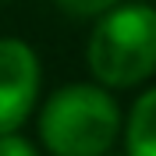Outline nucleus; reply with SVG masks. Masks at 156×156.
I'll list each match as a JSON object with an SVG mask.
<instances>
[{
	"label": "nucleus",
	"mask_w": 156,
	"mask_h": 156,
	"mask_svg": "<svg viewBox=\"0 0 156 156\" xmlns=\"http://www.w3.org/2000/svg\"><path fill=\"white\" fill-rule=\"evenodd\" d=\"M85 64L107 89L146 82L156 71V11L146 4L107 7L85 46Z\"/></svg>",
	"instance_id": "obj_1"
},
{
	"label": "nucleus",
	"mask_w": 156,
	"mask_h": 156,
	"mask_svg": "<svg viewBox=\"0 0 156 156\" xmlns=\"http://www.w3.org/2000/svg\"><path fill=\"white\" fill-rule=\"evenodd\" d=\"M121 131V110L99 85H64L39 114V138L53 156H103Z\"/></svg>",
	"instance_id": "obj_2"
},
{
	"label": "nucleus",
	"mask_w": 156,
	"mask_h": 156,
	"mask_svg": "<svg viewBox=\"0 0 156 156\" xmlns=\"http://www.w3.org/2000/svg\"><path fill=\"white\" fill-rule=\"evenodd\" d=\"M39 92L36 50L21 39H0V135L29 121Z\"/></svg>",
	"instance_id": "obj_3"
},
{
	"label": "nucleus",
	"mask_w": 156,
	"mask_h": 156,
	"mask_svg": "<svg viewBox=\"0 0 156 156\" xmlns=\"http://www.w3.org/2000/svg\"><path fill=\"white\" fill-rule=\"evenodd\" d=\"M124 146L128 156H156V89L135 99L124 128Z\"/></svg>",
	"instance_id": "obj_4"
},
{
	"label": "nucleus",
	"mask_w": 156,
	"mask_h": 156,
	"mask_svg": "<svg viewBox=\"0 0 156 156\" xmlns=\"http://www.w3.org/2000/svg\"><path fill=\"white\" fill-rule=\"evenodd\" d=\"M64 11L71 14H82V18H92V14H103L107 7H114L117 0H57Z\"/></svg>",
	"instance_id": "obj_5"
},
{
	"label": "nucleus",
	"mask_w": 156,
	"mask_h": 156,
	"mask_svg": "<svg viewBox=\"0 0 156 156\" xmlns=\"http://www.w3.org/2000/svg\"><path fill=\"white\" fill-rule=\"evenodd\" d=\"M0 156H36V149H32L29 138L14 135V131H4L0 135Z\"/></svg>",
	"instance_id": "obj_6"
}]
</instances>
